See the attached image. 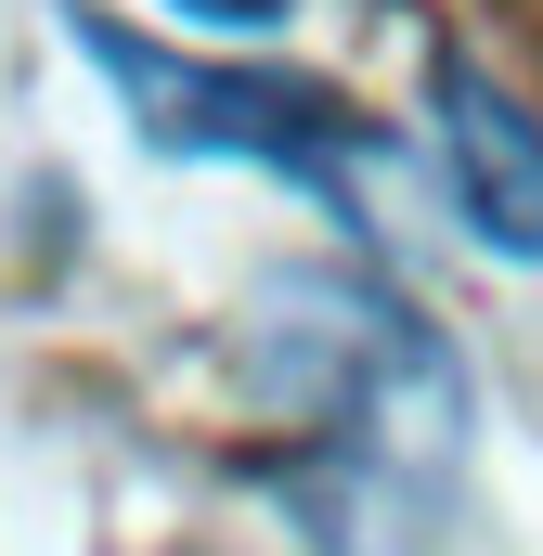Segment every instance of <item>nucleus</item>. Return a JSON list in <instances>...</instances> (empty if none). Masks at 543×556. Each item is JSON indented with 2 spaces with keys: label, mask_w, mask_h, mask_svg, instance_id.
I'll list each match as a JSON object with an SVG mask.
<instances>
[{
  "label": "nucleus",
  "mask_w": 543,
  "mask_h": 556,
  "mask_svg": "<svg viewBox=\"0 0 543 556\" xmlns=\"http://www.w3.org/2000/svg\"><path fill=\"white\" fill-rule=\"evenodd\" d=\"M65 39L117 78L130 130L155 155H220V168H260V181H298L337 233H363V155L389 142V117H363L350 91L324 78H285V65H220V52H168V39H130L117 13L65 0Z\"/></svg>",
  "instance_id": "nucleus-2"
},
{
  "label": "nucleus",
  "mask_w": 543,
  "mask_h": 556,
  "mask_svg": "<svg viewBox=\"0 0 543 556\" xmlns=\"http://www.w3.org/2000/svg\"><path fill=\"white\" fill-rule=\"evenodd\" d=\"M181 13H194V26H272L285 0H181Z\"/></svg>",
  "instance_id": "nucleus-4"
},
{
  "label": "nucleus",
  "mask_w": 543,
  "mask_h": 556,
  "mask_svg": "<svg viewBox=\"0 0 543 556\" xmlns=\"http://www.w3.org/2000/svg\"><path fill=\"white\" fill-rule=\"evenodd\" d=\"M427 142H440V181L466 207V233L492 260H543V130L518 117V91L479 65V52H427Z\"/></svg>",
  "instance_id": "nucleus-3"
},
{
  "label": "nucleus",
  "mask_w": 543,
  "mask_h": 556,
  "mask_svg": "<svg viewBox=\"0 0 543 556\" xmlns=\"http://www.w3.org/2000/svg\"><path fill=\"white\" fill-rule=\"evenodd\" d=\"M260 376L298 427L285 492H298L311 544L402 556L466 466V376L427 337V311L376 273H298V285H272Z\"/></svg>",
  "instance_id": "nucleus-1"
}]
</instances>
